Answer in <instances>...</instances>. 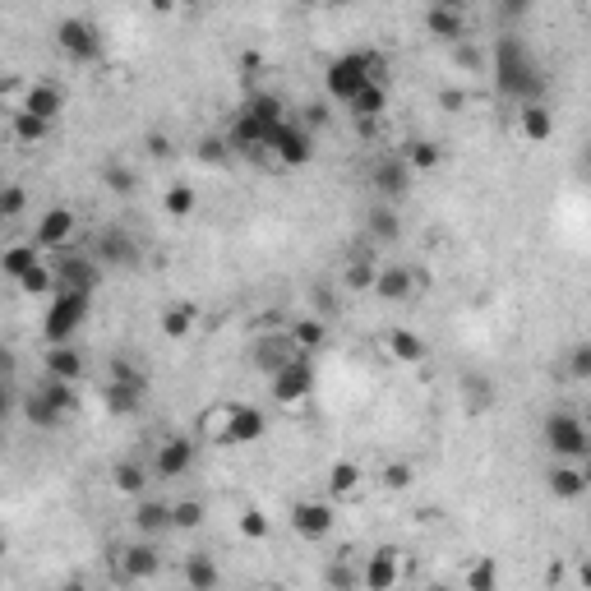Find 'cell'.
<instances>
[{
    "label": "cell",
    "instance_id": "1",
    "mask_svg": "<svg viewBox=\"0 0 591 591\" xmlns=\"http://www.w3.org/2000/svg\"><path fill=\"white\" fill-rule=\"evenodd\" d=\"M495 88L508 102H518V107H531V102L545 97V74L518 33L495 37Z\"/></svg>",
    "mask_w": 591,
    "mask_h": 591
},
{
    "label": "cell",
    "instance_id": "2",
    "mask_svg": "<svg viewBox=\"0 0 591 591\" xmlns=\"http://www.w3.org/2000/svg\"><path fill=\"white\" fill-rule=\"evenodd\" d=\"M204 430L218 444H259L264 439V430H268V416L254 402H227V407H213L204 416Z\"/></svg>",
    "mask_w": 591,
    "mask_h": 591
},
{
    "label": "cell",
    "instance_id": "3",
    "mask_svg": "<svg viewBox=\"0 0 591 591\" xmlns=\"http://www.w3.org/2000/svg\"><path fill=\"white\" fill-rule=\"evenodd\" d=\"M545 448H550L559 462L587 458L591 435H587V425H582V416H573V411H550V416H545Z\"/></svg>",
    "mask_w": 591,
    "mask_h": 591
},
{
    "label": "cell",
    "instance_id": "4",
    "mask_svg": "<svg viewBox=\"0 0 591 591\" xmlns=\"http://www.w3.org/2000/svg\"><path fill=\"white\" fill-rule=\"evenodd\" d=\"M56 47H61L74 65H93V61H102V51H107L97 24L84 19V14H65L61 24H56Z\"/></svg>",
    "mask_w": 591,
    "mask_h": 591
},
{
    "label": "cell",
    "instance_id": "5",
    "mask_svg": "<svg viewBox=\"0 0 591 591\" xmlns=\"http://www.w3.org/2000/svg\"><path fill=\"white\" fill-rule=\"evenodd\" d=\"M51 278H56V291H51V296H93L102 273H97V264L88 259V254L61 250L56 259H51Z\"/></svg>",
    "mask_w": 591,
    "mask_h": 591
},
{
    "label": "cell",
    "instance_id": "6",
    "mask_svg": "<svg viewBox=\"0 0 591 591\" xmlns=\"http://www.w3.org/2000/svg\"><path fill=\"white\" fill-rule=\"evenodd\" d=\"M88 310H93V296H51V310H47V319H42V333H47L51 347L74 342V333L84 328Z\"/></svg>",
    "mask_w": 591,
    "mask_h": 591
},
{
    "label": "cell",
    "instance_id": "7",
    "mask_svg": "<svg viewBox=\"0 0 591 591\" xmlns=\"http://www.w3.org/2000/svg\"><path fill=\"white\" fill-rule=\"evenodd\" d=\"M365 84H374V79L365 74V56H361V51H347V56H338V61H328L324 88H328L333 102H351V97L361 93Z\"/></svg>",
    "mask_w": 591,
    "mask_h": 591
},
{
    "label": "cell",
    "instance_id": "8",
    "mask_svg": "<svg viewBox=\"0 0 591 591\" xmlns=\"http://www.w3.org/2000/svg\"><path fill=\"white\" fill-rule=\"evenodd\" d=\"M268 157H273L278 167H305L314 157V134L301 130L296 121H282L278 130L268 134Z\"/></svg>",
    "mask_w": 591,
    "mask_h": 591
},
{
    "label": "cell",
    "instance_id": "9",
    "mask_svg": "<svg viewBox=\"0 0 591 591\" xmlns=\"http://www.w3.org/2000/svg\"><path fill=\"white\" fill-rule=\"evenodd\" d=\"M268 388H273V402H282V407H301V402L314 393V365H310V356L282 365V370L268 379Z\"/></svg>",
    "mask_w": 591,
    "mask_h": 591
},
{
    "label": "cell",
    "instance_id": "10",
    "mask_svg": "<svg viewBox=\"0 0 591 591\" xmlns=\"http://www.w3.org/2000/svg\"><path fill=\"white\" fill-rule=\"evenodd\" d=\"M370 185H374V194H379L384 204H398V199H407V190H411L407 162H402L398 153H393V157H379V162L370 167Z\"/></svg>",
    "mask_w": 591,
    "mask_h": 591
},
{
    "label": "cell",
    "instance_id": "11",
    "mask_svg": "<svg viewBox=\"0 0 591 591\" xmlns=\"http://www.w3.org/2000/svg\"><path fill=\"white\" fill-rule=\"evenodd\" d=\"M333 504L328 499H301V504L291 508V527H296V536H305V541H328L333 536Z\"/></svg>",
    "mask_w": 591,
    "mask_h": 591
},
{
    "label": "cell",
    "instance_id": "12",
    "mask_svg": "<svg viewBox=\"0 0 591 591\" xmlns=\"http://www.w3.org/2000/svg\"><path fill=\"white\" fill-rule=\"evenodd\" d=\"M74 231H79V218H74L70 208H47V213L37 218V236H33V245H37V250L61 254L65 245L74 241Z\"/></svg>",
    "mask_w": 591,
    "mask_h": 591
},
{
    "label": "cell",
    "instance_id": "13",
    "mask_svg": "<svg viewBox=\"0 0 591 591\" xmlns=\"http://www.w3.org/2000/svg\"><path fill=\"white\" fill-rule=\"evenodd\" d=\"M190 467H194V444L185 435H171V439H162V444H157L153 476H162V481H181Z\"/></svg>",
    "mask_w": 591,
    "mask_h": 591
},
{
    "label": "cell",
    "instance_id": "14",
    "mask_svg": "<svg viewBox=\"0 0 591 591\" xmlns=\"http://www.w3.org/2000/svg\"><path fill=\"white\" fill-rule=\"evenodd\" d=\"M416 287H421V278H416V268H407V264H388V268H379L374 273V296L379 301H388V305H402V301H411L416 296Z\"/></svg>",
    "mask_w": 591,
    "mask_h": 591
},
{
    "label": "cell",
    "instance_id": "15",
    "mask_svg": "<svg viewBox=\"0 0 591 591\" xmlns=\"http://www.w3.org/2000/svg\"><path fill=\"white\" fill-rule=\"evenodd\" d=\"M250 356H254V365H259L268 379H273L282 365L301 361V351H296V342H291L287 333H259V338H254V351H250Z\"/></svg>",
    "mask_w": 591,
    "mask_h": 591
},
{
    "label": "cell",
    "instance_id": "16",
    "mask_svg": "<svg viewBox=\"0 0 591 591\" xmlns=\"http://www.w3.org/2000/svg\"><path fill=\"white\" fill-rule=\"evenodd\" d=\"M398 578H402V559H398L393 545L374 550V555L365 559V568H361V587L365 591H393L398 587Z\"/></svg>",
    "mask_w": 591,
    "mask_h": 591
},
{
    "label": "cell",
    "instance_id": "17",
    "mask_svg": "<svg viewBox=\"0 0 591 591\" xmlns=\"http://www.w3.org/2000/svg\"><path fill=\"white\" fill-rule=\"evenodd\" d=\"M425 28H430V37H439V42H448V47H458V42H467V10L462 5H430L425 10Z\"/></svg>",
    "mask_w": 591,
    "mask_h": 591
},
{
    "label": "cell",
    "instance_id": "18",
    "mask_svg": "<svg viewBox=\"0 0 591 591\" xmlns=\"http://www.w3.org/2000/svg\"><path fill=\"white\" fill-rule=\"evenodd\" d=\"M97 259H107V264H116V268H134L139 264V241L121 227H107L97 236Z\"/></svg>",
    "mask_w": 591,
    "mask_h": 591
},
{
    "label": "cell",
    "instance_id": "19",
    "mask_svg": "<svg viewBox=\"0 0 591 591\" xmlns=\"http://www.w3.org/2000/svg\"><path fill=\"white\" fill-rule=\"evenodd\" d=\"M116 559H121V573H125L130 582H144V578H153L157 568H162V555L153 550V541H134V545H125V550H121Z\"/></svg>",
    "mask_w": 591,
    "mask_h": 591
},
{
    "label": "cell",
    "instance_id": "20",
    "mask_svg": "<svg viewBox=\"0 0 591 591\" xmlns=\"http://www.w3.org/2000/svg\"><path fill=\"white\" fill-rule=\"evenodd\" d=\"M545 481H550V495L555 499H582L587 495V467H582V462H555Z\"/></svg>",
    "mask_w": 591,
    "mask_h": 591
},
{
    "label": "cell",
    "instance_id": "21",
    "mask_svg": "<svg viewBox=\"0 0 591 591\" xmlns=\"http://www.w3.org/2000/svg\"><path fill=\"white\" fill-rule=\"evenodd\" d=\"M518 130H522L527 144H545V139H555V111L545 107V102L518 107Z\"/></svg>",
    "mask_w": 591,
    "mask_h": 591
},
{
    "label": "cell",
    "instance_id": "22",
    "mask_svg": "<svg viewBox=\"0 0 591 591\" xmlns=\"http://www.w3.org/2000/svg\"><path fill=\"white\" fill-rule=\"evenodd\" d=\"M24 111H28V116H37V121H56V116H61V111H65V93H61V88H56V84H33V88H28V93H24Z\"/></svg>",
    "mask_w": 591,
    "mask_h": 591
},
{
    "label": "cell",
    "instance_id": "23",
    "mask_svg": "<svg viewBox=\"0 0 591 591\" xmlns=\"http://www.w3.org/2000/svg\"><path fill=\"white\" fill-rule=\"evenodd\" d=\"M347 111L356 116V125H361V130H365V125H374L388 111V88L384 84H365L361 93L347 102Z\"/></svg>",
    "mask_w": 591,
    "mask_h": 591
},
{
    "label": "cell",
    "instance_id": "24",
    "mask_svg": "<svg viewBox=\"0 0 591 591\" xmlns=\"http://www.w3.org/2000/svg\"><path fill=\"white\" fill-rule=\"evenodd\" d=\"M84 374V351L65 342V347H51L47 351V379H61V384H79Z\"/></svg>",
    "mask_w": 591,
    "mask_h": 591
},
{
    "label": "cell",
    "instance_id": "25",
    "mask_svg": "<svg viewBox=\"0 0 591 591\" xmlns=\"http://www.w3.org/2000/svg\"><path fill=\"white\" fill-rule=\"evenodd\" d=\"M181 578H185V591H218L222 582V568L213 564L208 555H185L181 564Z\"/></svg>",
    "mask_w": 591,
    "mask_h": 591
},
{
    "label": "cell",
    "instance_id": "26",
    "mask_svg": "<svg viewBox=\"0 0 591 591\" xmlns=\"http://www.w3.org/2000/svg\"><path fill=\"white\" fill-rule=\"evenodd\" d=\"M134 531H139L144 541L171 531V504H162V499H144V504L134 508Z\"/></svg>",
    "mask_w": 591,
    "mask_h": 591
},
{
    "label": "cell",
    "instance_id": "27",
    "mask_svg": "<svg viewBox=\"0 0 591 591\" xmlns=\"http://www.w3.org/2000/svg\"><path fill=\"white\" fill-rule=\"evenodd\" d=\"M287 338L296 342V351H301V356H310V351H319L328 342V324L319 319V314H301V319L287 328Z\"/></svg>",
    "mask_w": 591,
    "mask_h": 591
},
{
    "label": "cell",
    "instance_id": "28",
    "mask_svg": "<svg viewBox=\"0 0 591 591\" xmlns=\"http://www.w3.org/2000/svg\"><path fill=\"white\" fill-rule=\"evenodd\" d=\"M194 328H199V310H194L190 301H176V305H167V310H162V333H167L171 342L190 338Z\"/></svg>",
    "mask_w": 591,
    "mask_h": 591
},
{
    "label": "cell",
    "instance_id": "29",
    "mask_svg": "<svg viewBox=\"0 0 591 591\" xmlns=\"http://www.w3.org/2000/svg\"><path fill=\"white\" fill-rule=\"evenodd\" d=\"M148 384H111L107 379V393H102V402H107L111 416H134L139 411V402H144Z\"/></svg>",
    "mask_w": 591,
    "mask_h": 591
},
{
    "label": "cell",
    "instance_id": "30",
    "mask_svg": "<svg viewBox=\"0 0 591 591\" xmlns=\"http://www.w3.org/2000/svg\"><path fill=\"white\" fill-rule=\"evenodd\" d=\"M33 264H42V254H37L33 241H19V245H10V250H0V273H5V278H14V282L24 278Z\"/></svg>",
    "mask_w": 591,
    "mask_h": 591
},
{
    "label": "cell",
    "instance_id": "31",
    "mask_svg": "<svg viewBox=\"0 0 591 591\" xmlns=\"http://www.w3.org/2000/svg\"><path fill=\"white\" fill-rule=\"evenodd\" d=\"M241 111L250 116V121L268 125V130L287 121V107H282V97H273V93H250V102H245Z\"/></svg>",
    "mask_w": 591,
    "mask_h": 591
},
{
    "label": "cell",
    "instance_id": "32",
    "mask_svg": "<svg viewBox=\"0 0 591 591\" xmlns=\"http://www.w3.org/2000/svg\"><path fill=\"white\" fill-rule=\"evenodd\" d=\"M398 157L407 162V171H435L439 162H444V148H439L435 139H411Z\"/></svg>",
    "mask_w": 591,
    "mask_h": 591
},
{
    "label": "cell",
    "instance_id": "33",
    "mask_svg": "<svg viewBox=\"0 0 591 591\" xmlns=\"http://www.w3.org/2000/svg\"><path fill=\"white\" fill-rule=\"evenodd\" d=\"M388 356H393V361H402V365H421V361H425V342H421V333L393 328V333H388Z\"/></svg>",
    "mask_w": 591,
    "mask_h": 591
},
{
    "label": "cell",
    "instance_id": "34",
    "mask_svg": "<svg viewBox=\"0 0 591 591\" xmlns=\"http://www.w3.org/2000/svg\"><path fill=\"white\" fill-rule=\"evenodd\" d=\"M111 485L121 490V495H144L148 490V462H116L111 467Z\"/></svg>",
    "mask_w": 591,
    "mask_h": 591
},
{
    "label": "cell",
    "instance_id": "35",
    "mask_svg": "<svg viewBox=\"0 0 591 591\" xmlns=\"http://www.w3.org/2000/svg\"><path fill=\"white\" fill-rule=\"evenodd\" d=\"M365 471L356 467V462H333L328 467V490H333V499H351L356 490H361Z\"/></svg>",
    "mask_w": 591,
    "mask_h": 591
},
{
    "label": "cell",
    "instance_id": "36",
    "mask_svg": "<svg viewBox=\"0 0 591 591\" xmlns=\"http://www.w3.org/2000/svg\"><path fill=\"white\" fill-rule=\"evenodd\" d=\"M370 241H398L402 236V218H398V208L393 204H379V208H370Z\"/></svg>",
    "mask_w": 591,
    "mask_h": 591
},
{
    "label": "cell",
    "instance_id": "37",
    "mask_svg": "<svg viewBox=\"0 0 591 591\" xmlns=\"http://www.w3.org/2000/svg\"><path fill=\"white\" fill-rule=\"evenodd\" d=\"M37 393H42L51 407L61 411V416H74V411H79V388H74V384H61V379H42V384H37Z\"/></svg>",
    "mask_w": 591,
    "mask_h": 591
},
{
    "label": "cell",
    "instance_id": "38",
    "mask_svg": "<svg viewBox=\"0 0 591 591\" xmlns=\"http://www.w3.org/2000/svg\"><path fill=\"white\" fill-rule=\"evenodd\" d=\"M462 402H467V411H490L495 407V384L485 374H467L462 379Z\"/></svg>",
    "mask_w": 591,
    "mask_h": 591
},
{
    "label": "cell",
    "instance_id": "39",
    "mask_svg": "<svg viewBox=\"0 0 591 591\" xmlns=\"http://www.w3.org/2000/svg\"><path fill=\"white\" fill-rule=\"evenodd\" d=\"M24 416H28V425H37V430H56V425L65 421L61 411L51 407V402L42 398L37 388H33V393H28V398H24Z\"/></svg>",
    "mask_w": 591,
    "mask_h": 591
},
{
    "label": "cell",
    "instance_id": "40",
    "mask_svg": "<svg viewBox=\"0 0 591 591\" xmlns=\"http://www.w3.org/2000/svg\"><path fill=\"white\" fill-rule=\"evenodd\" d=\"M10 130H14V139H19V144L37 148L42 139H47V130H51V125H47V121H37V116H28V111L19 107V111H14V121H10Z\"/></svg>",
    "mask_w": 591,
    "mask_h": 591
},
{
    "label": "cell",
    "instance_id": "41",
    "mask_svg": "<svg viewBox=\"0 0 591 591\" xmlns=\"http://www.w3.org/2000/svg\"><path fill=\"white\" fill-rule=\"evenodd\" d=\"M467 591H499V564L495 559H476L467 568Z\"/></svg>",
    "mask_w": 591,
    "mask_h": 591
},
{
    "label": "cell",
    "instance_id": "42",
    "mask_svg": "<svg viewBox=\"0 0 591 591\" xmlns=\"http://www.w3.org/2000/svg\"><path fill=\"white\" fill-rule=\"evenodd\" d=\"M194 204H199V199H194L190 185H171V190L162 194V208H167V218H190Z\"/></svg>",
    "mask_w": 591,
    "mask_h": 591
},
{
    "label": "cell",
    "instance_id": "43",
    "mask_svg": "<svg viewBox=\"0 0 591 591\" xmlns=\"http://www.w3.org/2000/svg\"><path fill=\"white\" fill-rule=\"evenodd\" d=\"M171 527H176V531L204 527V504H199V499H181V504H171Z\"/></svg>",
    "mask_w": 591,
    "mask_h": 591
},
{
    "label": "cell",
    "instance_id": "44",
    "mask_svg": "<svg viewBox=\"0 0 591 591\" xmlns=\"http://www.w3.org/2000/svg\"><path fill=\"white\" fill-rule=\"evenodd\" d=\"M19 291H24V296H47V291H56L51 264H33V268H28L24 278H19Z\"/></svg>",
    "mask_w": 591,
    "mask_h": 591
},
{
    "label": "cell",
    "instance_id": "45",
    "mask_svg": "<svg viewBox=\"0 0 591 591\" xmlns=\"http://www.w3.org/2000/svg\"><path fill=\"white\" fill-rule=\"evenodd\" d=\"M28 208V194H24V185H14V181H5L0 185V222H14L19 213Z\"/></svg>",
    "mask_w": 591,
    "mask_h": 591
},
{
    "label": "cell",
    "instance_id": "46",
    "mask_svg": "<svg viewBox=\"0 0 591 591\" xmlns=\"http://www.w3.org/2000/svg\"><path fill=\"white\" fill-rule=\"evenodd\" d=\"M374 273H379L374 259H361V254L347 259V291H370L374 287Z\"/></svg>",
    "mask_w": 591,
    "mask_h": 591
},
{
    "label": "cell",
    "instance_id": "47",
    "mask_svg": "<svg viewBox=\"0 0 591 591\" xmlns=\"http://www.w3.org/2000/svg\"><path fill=\"white\" fill-rule=\"evenodd\" d=\"M102 176H107V185L116 194H134V185H139V176H134L125 162H107V171H102Z\"/></svg>",
    "mask_w": 591,
    "mask_h": 591
},
{
    "label": "cell",
    "instance_id": "48",
    "mask_svg": "<svg viewBox=\"0 0 591 591\" xmlns=\"http://www.w3.org/2000/svg\"><path fill=\"white\" fill-rule=\"evenodd\" d=\"M107 370H111V384H148V374L139 370L134 361H125V356H116Z\"/></svg>",
    "mask_w": 591,
    "mask_h": 591
},
{
    "label": "cell",
    "instance_id": "49",
    "mask_svg": "<svg viewBox=\"0 0 591 591\" xmlns=\"http://www.w3.org/2000/svg\"><path fill=\"white\" fill-rule=\"evenodd\" d=\"M568 379H578V384L591 379V347L587 342H578V347L568 351Z\"/></svg>",
    "mask_w": 591,
    "mask_h": 591
},
{
    "label": "cell",
    "instance_id": "50",
    "mask_svg": "<svg viewBox=\"0 0 591 591\" xmlns=\"http://www.w3.org/2000/svg\"><path fill=\"white\" fill-rule=\"evenodd\" d=\"M356 582H361V578H356L342 559H338V564H328V587H333V591H356Z\"/></svg>",
    "mask_w": 591,
    "mask_h": 591
},
{
    "label": "cell",
    "instance_id": "51",
    "mask_svg": "<svg viewBox=\"0 0 591 591\" xmlns=\"http://www.w3.org/2000/svg\"><path fill=\"white\" fill-rule=\"evenodd\" d=\"M453 56H458V65H467V70H481V65H485V51L476 47V42H458Z\"/></svg>",
    "mask_w": 591,
    "mask_h": 591
},
{
    "label": "cell",
    "instance_id": "52",
    "mask_svg": "<svg viewBox=\"0 0 591 591\" xmlns=\"http://www.w3.org/2000/svg\"><path fill=\"white\" fill-rule=\"evenodd\" d=\"M407 481H411V462H393V467H384L388 490H407Z\"/></svg>",
    "mask_w": 591,
    "mask_h": 591
},
{
    "label": "cell",
    "instance_id": "53",
    "mask_svg": "<svg viewBox=\"0 0 591 591\" xmlns=\"http://www.w3.org/2000/svg\"><path fill=\"white\" fill-rule=\"evenodd\" d=\"M241 531L245 536H268V518L259 508H250V513H241Z\"/></svg>",
    "mask_w": 591,
    "mask_h": 591
},
{
    "label": "cell",
    "instance_id": "54",
    "mask_svg": "<svg viewBox=\"0 0 591 591\" xmlns=\"http://www.w3.org/2000/svg\"><path fill=\"white\" fill-rule=\"evenodd\" d=\"M144 144H148V153H153V157H171V139H167V134H148Z\"/></svg>",
    "mask_w": 591,
    "mask_h": 591
},
{
    "label": "cell",
    "instance_id": "55",
    "mask_svg": "<svg viewBox=\"0 0 591 591\" xmlns=\"http://www.w3.org/2000/svg\"><path fill=\"white\" fill-rule=\"evenodd\" d=\"M10 416H14V393H10V384L0 379V425L10 421Z\"/></svg>",
    "mask_w": 591,
    "mask_h": 591
},
{
    "label": "cell",
    "instance_id": "56",
    "mask_svg": "<svg viewBox=\"0 0 591 591\" xmlns=\"http://www.w3.org/2000/svg\"><path fill=\"white\" fill-rule=\"evenodd\" d=\"M14 365H19V361H14V351L5 347V342H0V379H10V374H14Z\"/></svg>",
    "mask_w": 591,
    "mask_h": 591
},
{
    "label": "cell",
    "instance_id": "57",
    "mask_svg": "<svg viewBox=\"0 0 591 591\" xmlns=\"http://www.w3.org/2000/svg\"><path fill=\"white\" fill-rule=\"evenodd\" d=\"M61 591H93V587H88V582H65Z\"/></svg>",
    "mask_w": 591,
    "mask_h": 591
},
{
    "label": "cell",
    "instance_id": "58",
    "mask_svg": "<svg viewBox=\"0 0 591 591\" xmlns=\"http://www.w3.org/2000/svg\"><path fill=\"white\" fill-rule=\"evenodd\" d=\"M5 550H10V545H5V536H0V559H5Z\"/></svg>",
    "mask_w": 591,
    "mask_h": 591
},
{
    "label": "cell",
    "instance_id": "59",
    "mask_svg": "<svg viewBox=\"0 0 591 591\" xmlns=\"http://www.w3.org/2000/svg\"><path fill=\"white\" fill-rule=\"evenodd\" d=\"M0 185H5V176H0Z\"/></svg>",
    "mask_w": 591,
    "mask_h": 591
}]
</instances>
